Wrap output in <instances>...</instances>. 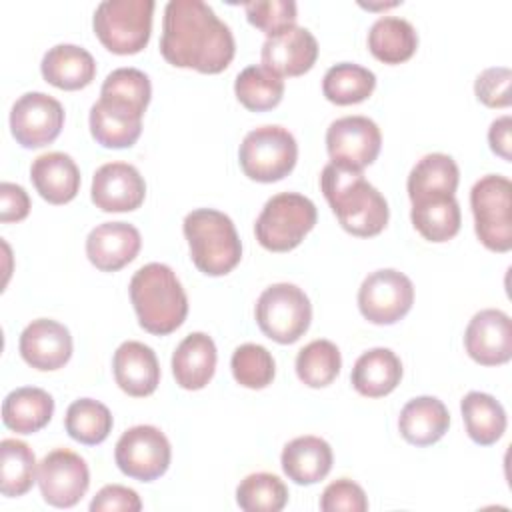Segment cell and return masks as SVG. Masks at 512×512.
<instances>
[{"label": "cell", "mask_w": 512, "mask_h": 512, "mask_svg": "<svg viewBox=\"0 0 512 512\" xmlns=\"http://www.w3.org/2000/svg\"><path fill=\"white\" fill-rule=\"evenodd\" d=\"M160 52L178 68L202 74L226 70L234 58V36L202 0H170L164 8Z\"/></svg>", "instance_id": "6da1fadb"}, {"label": "cell", "mask_w": 512, "mask_h": 512, "mask_svg": "<svg viewBox=\"0 0 512 512\" xmlns=\"http://www.w3.org/2000/svg\"><path fill=\"white\" fill-rule=\"evenodd\" d=\"M320 188L346 232L370 238L386 228L390 216L388 202L364 178L362 170L328 162L320 174Z\"/></svg>", "instance_id": "7a4b0ae2"}, {"label": "cell", "mask_w": 512, "mask_h": 512, "mask_svg": "<svg viewBox=\"0 0 512 512\" xmlns=\"http://www.w3.org/2000/svg\"><path fill=\"white\" fill-rule=\"evenodd\" d=\"M128 288L138 324L146 332L166 336L186 320L188 298L170 266L162 262L144 264L134 272Z\"/></svg>", "instance_id": "3957f363"}, {"label": "cell", "mask_w": 512, "mask_h": 512, "mask_svg": "<svg viewBox=\"0 0 512 512\" xmlns=\"http://www.w3.org/2000/svg\"><path fill=\"white\" fill-rule=\"evenodd\" d=\"M194 266L208 276L232 272L242 258V242L230 216L214 208H196L182 222Z\"/></svg>", "instance_id": "277c9868"}, {"label": "cell", "mask_w": 512, "mask_h": 512, "mask_svg": "<svg viewBox=\"0 0 512 512\" xmlns=\"http://www.w3.org/2000/svg\"><path fill=\"white\" fill-rule=\"evenodd\" d=\"M318 220L316 206L298 192H280L266 200L256 218L254 234L262 248L288 252L296 248Z\"/></svg>", "instance_id": "5b68a950"}, {"label": "cell", "mask_w": 512, "mask_h": 512, "mask_svg": "<svg viewBox=\"0 0 512 512\" xmlns=\"http://www.w3.org/2000/svg\"><path fill=\"white\" fill-rule=\"evenodd\" d=\"M152 14L154 0H104L94 10V34L114 54H136L150 40Z\"/></svg>", "instance_id": "8992f818"}, {"label": "cell", "mask_w": 512, "mask_h": 512, "mask_svg": "<svg viewBox=\"0 0 512 512\" xmlns=\"http://www.w3.org/2000/svg\"><path fill=\"white\" fill-rule=\"evenodd\" d=\"M242 172L256 182H278L288 176L298 160V144L292 132L278 124L250 130L238 150Z\"/></svg>", "instance_id": "52a82bcc"}, {"label": "cell", "mask_w": 512, "mask_h": 512, "mask_svg": "<svg viewBox=\"0 0 512 512\" xmlns=\"http://www.w3.org/2000/svg\"><path fill=\"white\" fill-rule=\"evenodd\" d=\"M310 320L312 304L296 284H272L256 300V324L278 344H294L300 340L306 334Z\"/></svg>", "instance_id": "ba28073f"}, {"label": "cell", "mask_w": 512, "mask_h": 512, "mask_svg": "<svg viewBox=\"0 0 512 512\" xmlns=\"http://www.w3.org/2000/svg\"><path fill=\"white\" fill-rule=\"evenodd\" d=\"M510 194L512 184L502 174H486L470 190L476 236L492 252L512 248Z\"/></svg>", "instance_id": "9c48e42d"}, {"label": "cell", "mask_w": 512, "mask_h": 512, "mask_svg": "<svg viewBox=\"0 0 512 512\" xmlns=\"http://www.w3.org/2000/svg\"><path fill=\"white\" fill-rule=\"evenodd\" d=\"M172 458V448L166 434L150 424L128 428L116 442L114 460L122 474L140 482L160 478Z\"/></svg>", "instance_id": "30bf717a"}, {"label": "cell", "mask_w": 512, "mask_h": 512, "mask_svg": "<svg viewBox=\"0 0 512 512\" xmlns=\"http://www.w3.org/2000/svg\"><path fill=\"white\" fill-rule=\"evenodd\" d=\"M414 304L412 280L394 268L370 272L358 288V308L372 324H394Z\"/></svg>", "instance_id": "8fae6325"}, {"label": "cell", "mask_w": 512, "mask_h": 512, "mask_svg": "<svg viewBox=\"0 0 512 512\" xmlns=\"http://www.w3.org/2000/svg\"><path fill=\"white\" fill-rule=\"evenodd\" d=\"M38 486L44 502L50 506L72 508L90 486L88 464L76 452L56 448L38 464Z\"/></svg>", "instance_id": "7c38bea8"}, {"label": "cell", "mask_w": 512, "mask_h": 512, "mask_svg": "<svg viewBox=\"0 0 512 512\" xmlns=\"http://www.w3.org/2000/svg\"><path fill=\"white\" fill-rule=\"evenodd\" d=\"M380 146V128L368 116H342L326 130V150L330 160L354 170L370 166L378 158Z\"/></svg>", "instance_id": "4fadbf2b"}, {"label": "cell", "mask_w": 512, "mask_h": 512, "mask_svg": "<svg viewBox=\"0 0 512 512\" xmlns=\"http://www.w3.org/2000/svg\"><path fill=\"white\" fill-rule=\"evenodd\" d=\"M64 126L62 104L44 92L22 94L10 110V130L24 148L52 144Z\"/></svg>", "instance_id": "5bb4252c"}, {"label": "cell", "mask_w": 512, "mask_h": 512, "mask_svg": "<svg viewBox=\"0 0 512 512\" xmlns=\"http://www.w3.org/2000/svg\"><path fill=\"white\" fill-rule=\"evenodd\" d=\"M468 356L482 366L506 364L512 358V322L498 308H486L472 316L464 332Z\"/></svg>", "instance_id": "9a60e30c"}, {"label": "cell", "mask_w": 512, "mask_h": 512, "mask_svg": "<svg viewBox=\"0 0 512 512\" xmlns=\"http://www.w3.org/2000/svg\"><path fill=\"white\" fill-rule=\"evenodd\" d=\"M90 196L102 212H130L144 202L146 182L136 166L106 162L92 176Z\"/></svg>", "instance_id": "2e32d148"}, {"label": "cell", "mask_w": 512, "mask_h": 512, "mask_svg": "<svg viewBox=\"0 0 512 512\" xmlns=\"http://www.w3.org/2000/svg\"><path fill=\"white\" fill-rule=\"evenodd\" d=\"M142 116L144 110L128 100L100 96L88 118L92 138L104 148H130L140 138Z\"/></svg>", "instance_id": "e0dca14e"}, {"label": "cell", "mask_w": 512, "mask_h": 512, "mask_svg": "<svg viewBox=\"0 0 512 512\" xmlns=\"http://www.w3.org/2000/svg\"><path fill=\"white\" fill-rule=\"evenodd\" d=\"M262 66L282 76H300L308 72L318 58V42L304 26H290L268 36L260 50Z\"/></svg>", "instance_id": "ac0fdd59"}, {"label": "cell", "mask_w": 512, "mask_h": 512, "mask_svg": "<svg viewBox=\"0 0 512 512\" xmlns=\"http://www.w3.org/2000/svg\"><path fill=\"white\" fill-rule=\"evenodd\" d=\"M20 354L36 370H58L72 356L70 330L50 318L32 320L20 334Z\"/></svg>", "instance_id": "d6986e66"}, {"label": "cell", "mask_w": 512, "mask_h": 512, "mask_svg": "<svg viewBox=\"0 0 512 512\" xmlns=\"http://www.w3.org/2000/svg\"><path fill=\"white\" fill-rule=\"evenodd\" d=\"M142 246L136 226L128 222H104L90 230L86 256L102 272H116L130 264Z\"/></svg>", "instance_id": "ffe728a7"}, {"label": "cell", "mask_w": 512, "mask_h": 512, "mask_svg": "<svg viewBox=\"0 0 512 512\" xmlns=\"http://www.w3.org/2000/svg\"><path fill=\"white\" fill-rule=\"evenodd\" d=\"M112 370L116 384L128 396H150L160 384L156 352L138 340H126L116 348Z\"/></svg>", "instance_id": "44dd1931"}, {"label": "cell", "mask_w": 512, "mask_h": 512, "mask_svg": "<svg viewBox=\"0 0 512 512\" xmlns=\"http://www.w3.org/2000/svg\"><path fill=\"white\" fill-rule=\"evenodd\" d=\"M30 178L36 192L50 204H66L80 190V168L64 152H46L34 158Z\"/></svg>", "instance_id": "7402d4cb"}, {"label": "cell", "mask_w": 512, "mask_h": 512, "mask_svg": "<svg viewBox=\"0 0 512 512\" xmlns=\"http://www.w3.org/2000/svg\"><path fill=\"white\" fill-rule=\"evenodd\" d=\"M332 448L320 436H298L290 440L280 456V464L288 480L310 486L328 476L332 470Z\"/></svg>", "instance_id": "603a6c76"}, {"label": "cell", "mask_w": 512, "mask_h": 512, "mask_svg": "<svg viewBox=\"0 0 512 512\" xmlns=\"http://www.w3.org/2000/svg\"><path fill=\"white\" fill-rule=\"evenodd\" d=\"M216 344L204 332L188 334L172 354V374L184 390L204 388L216 370Z\"/></svg>", "instance_id": "cb8c5ba5"}, {"label": "cell", "mask_w": 512, "mask_h": 512, "mask_svg": "<svg viewBox=\"0 0 512 512\" xmlns=\"http://www.w3.org/2000/svg\"><path fill=\"white\" fill-rule=\"evenodd\" d=\"M450 426V414L436 396H418L404 404L398 418L400 434L414 446H430L438 442Z\"/></svg>", "instance_id": "d4e9b609"}, {"label": "cell", "mask_w": 512, "mask_h": 512, "mask_svg": "<svg viewBox=\"0 0 512 512\" xmlns=\"http://www.w3.org/2000/svg\"><path fill=\"white\" fill-rule=\"evenodd\" d=\"M40 70L48 84L60 90H80L94 80L96 62L82 46L56 44L44 54Z\"/></svg>", "instance_id": "484cf974"}, {"label": "cell", "mask_w": 512, "mask_h": 512, "mask_svg": "<svg viewBox=\"0 0 512 512\" xmlns=\"http://www.w3.org/2000/svg\"><path fill=\"white\" fill-rule=\"evenodd\" d=\"M412 202L410 220L428 242H446L460 230V206L454 194H424Z\"/></svg>", "instance_id": "4316f807"}, {"label": "cell", "mask_w": 512, "mask_h": 512, "mask_svg": "<svg viewBox=\"0 0 512 512\" xmlns=\"http://www.w3.org/2000/svg\"><path fill=\"white\" fill-rule=\"evenodd\" d=\"M350 380L354 390L362 396H386L402 380V362L390 348H372L358 356Z\"/></svg>", "instance_id": "83f0119b"}, {"label": "cell", "mask_w": 512, "mask_h": 512, "mask_svg": "<svg viewBox=\"0 0 512 512\" xmlns=\"http://www.w3.org/2000/svg\"><path fill=\"white\" fill-rule=\"evenodd\" d=\"M54 414L52 396L36 386H22L6 394L2 402V422L18 434L42 430Z\"/></svg>", "instance_id": "f1b7e54d"}, {"label": "cell", "mask_w": 512, "mask_h": 512, "mask_svg": "<svg viewBox=\"0 0 512 512\" xmlns=\"http://www.w3.org/2000/svg\"><path fill=\"white\" fill-rule=\"evenodd\" d=\"M368 48L380 62L400 64L414 56L418 48V34L404 18L382 16L370 26Z\"/></svg>", "instance_id": "f546056e"}, {"label": "cell", "mask_w": 512, "mask_h": 512, "mask_svg": "<svg viewBox=\"0 0 512 512\" xmlns=\"http://www.w3.org/2000/svg\"><path fill=\"white\" fill-rule=\"evenodd\" d=\"M460 410L470 440L480 446H490L502 438L506 430V410L494 396L472 390L462 398Z\"/></svg>", "instance_id": "4dcf8cb0"}, {"label": "cell", "mask_w": 512, "mask_h": 512, "mask_svg": "<svg viewBox=\"0 0 512 512\" xmlns=\"http://www.w3.org/2000/svg\"><path fill=\"white\" fill-rule=\"evenodd\" d=\"M460 170L452 156L432 152L422 156L408 174V198L414 200L424 194H454L458 188Z\"/></svg>", "instance_id": "1f68e13d"}, {"label": "cell", "mask_w": 512, "mask_h": 512, "mask_svg": "<svg viewBox=\"0 0 512 512\" xmlns=\"http://www.w3.org/2000/svg\"><path fill=\"white\" fill-rule=\"evenodd\" d=\"M38 480V466L32 448L16 438L0 442V492L8 498L24 496Z\"/></svg>", "instance_id": "d6a6232c"}, {"label": "cell", "mask_w": 512, "mask_h": 512, "mask_svg": "<svg viewBox=\"0 0 512 512\" xmlns=\"http://www.w3.org/2000/svg\"><path fill=\"white\" fill-rule=\"evenodd\" d=\"M376 88V76L372 70L354 64L340 62L326 70L322 78V94L326 100L338 106L358 104L366 100Z\"/></svg>", "instance_id": "836d02e7"}, {"label": "cell", "mask_w": 512, "mask_h": 512, "mask_svg": "<svg viewBox=\"0 0 512 512\" xmlns=\"http://www.w3.org/2000/svg\"><path fill=\"white\" fill-rule=\"evenodd\" d=\"M234 94L238 102L252 112L272 110L284 96V80L264 66H246L236 76Z\"/></svg>", "instance_id": "e575fe53"}, {"label": "cell", "mask_w": 512, "mask_h": 512, "mask_svg": "<svg viewBox=\"0 0 512 512\" xmlns=\"http://www.w3.org/2000/svg\"><path fill=\"white\" fill-rule=\"evenodd\" d=\"M342 368V356L334 342L318 338L300 348L296 356V374L310 388H324L336 380Z\"/></svg>", "instance_id": "d590c367"}, {"label": "cell", "mask_w": 512, "mask_h": 512, "mask_svg": "<svg viewBox=\"0 0 512 512\" xmlns=\"http://www.w3.org/2000/svg\"><path fill=\"white\" fill-rule=\"evenodd\" d=\"M64 426L70 438L80 444L94 446L108 438L112 430V414L102 402L80 398L68 406Z\"/></svg>", "instance_id": "8d00e7d4"}, {"label": "cell", "mask_w": 512, "mask_h": 512, "mask_svg": "<svg viewBox=\"0 0 512 512\" xmlns=\"http://www.w3.org/2000/svg\"><path fill=\"white\" fill-rule=\"evenodd\" d=\"M236 502L246 512H280L288 502V488L276 474H248L236 488Z\"/></svg>", "instance_id": "74e56055"}, {"label": "cell", "mask_w": 512, "mask_h": 512, "mask_svg": "<svg viewBox=\"0 0 512 512\" xmlns=\"http://www.w3.org/2000/svg\"><path fill=\"white\" fill-rule=\"evenodd\" d=\"M230 368H232L234 380L240 386L252 388V390L266 388L276 374V362L268 352V348L254 342L240 344L232 352Z\"/></svg>", "instance_id": "f35d334b"}, {"label": "cell", "mask_w": 512, "mask_h": 512, "mask_svg": "<svg viewBox=\"0 0 512 512\" xmlns=\"http://www.w3.org/2000/svg\"><path fill=\"white\" fill-rule=\"evenodd\" d=\"M248 22L262 30L266 36H274L296 24V2L294 0H254L244 4Z\"/></svg>", "instance_id": "ab89813d"}, {"label": "cell", "mask_w": 512, "mask_h": 512, "mask_svg": "<svg viewBox=\"0 0 512 512\" xmlns=\"http://www.w3.org/2000/svg\"><path fill=\"white\" fill-rule=\"evenodd\" d=\"M100 96L122 98L146 110L152 96L150 78L138 68H116L102 82Z\"/></svg>", "instance_id": "60d3db41"}, {"label": "cell", "mask_w": 512, "mask_h": 512, "mask_svg": "<svg viewBox=\"0 0 512 512\" xmlns=\"http://www.w3.org/2000/svg\"><path fill=\"white\" fill-rule=\"evenodd\" d=\"M322 512H366L368 498L360 484L350 478H338L330 482L320 498Z\"/></svg>", "instance_id": "b9f144b4"}, {"label": "cell", "mask_w": 512, "mask_h": 512, "mask_svg": "<svg viewBox=\"0 0 512 512\" xmlns=\"http://www.w3.org/2000/svg\"><path fill=\"white\" fill-rule=\"evenodd\" d=\"M510 80L512 72L506 66L486 68L478 74L474 82L476 98L488 108H506L510 106Z\"/></svg>", "instance_id": "7bdbcfd3"}, {"label": "cell", "mask_w": 512, "mask_h": 512, "mask_svg": "<svg viewBox=\"0 0 512 512\" xmlns=\"http://www.w3.org/2000/svg\"><path fill=\"white\" fill-rule=\"evenodd\" d=\"M92 512H138L142 500L136 490L122 484H108L98 490L90 502Z\"/></svg>", "instance_id": "ee69618b"}, {"label": "cell", "mask_w": 512, "mask_h": 512, "mask_svg": "<svg viewBox=\"0 0 512 512\" xmlns=\"http://www.w3.org/2000/svg\"><path fill=\"white\" fill-rule=\"evenodd\" d=\"M30 212V196L20 184H0V222H20Z\"/></svg>", "instance_id": "f6af8a7d"}, {"label": "cell", "mask_w": 512, "mask_h": 512, "mask_svg": "<svg viewBox=\"0 0 512 512\" xmlns=\"http://www.w3.org/2000/svg\"><path fill=\"white\" fill-rule=\"evenodd\" d=\"M510 128H512V118L510 116H500L490 124V130H488V142H490L492 152L498 154L506 162L512 158V154H510V146H512Z\"/></svg>", "instance_id": "bcb514c9"}]
</instances>
